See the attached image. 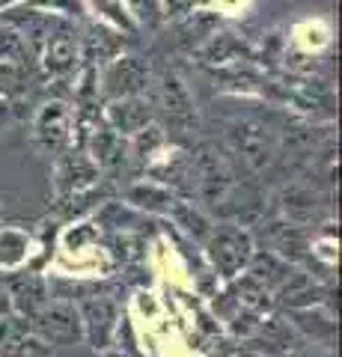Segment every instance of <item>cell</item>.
I'll return each mask as SVG.
<instances>
[{
    "instance_id": "ac0fdd59",
    "label": "cell",
    "mask_w": 342,
    "mask_h": 357,
    "mask_svg": "<svg viewBox=\"0 0 342 357\" xmlns=\"http://www.w3.org/2000/svg\"><path fill=\"white\" fill-rule=\"evenodd\" d=\"M238 54H247V48H244V45H241L235 36H229V33H220V36H215V39L203 48V57L212 60V63L233 60V57H238Z\"/></svg>"
},
{
    "instance_id": "1f68e13d",
    "label": "cell",
    "mask_w": 342,
    "mask_h": 357,
    "mask_svg": "<svg viewBox=\"0 0 342 357\" xmlns=\"http://www.w3.org/2000/svg\"><path fill=\"white\" fill-rule=\"evenodd\" d=\"M6 119H9V102H6L3 96H0V126H3Z\"/></svg>"
},
{
    "instance_id": "3957f363",
    "label": "cell",
    "mask_w": 342,
    "mask_h": 357,
    "mask_svg": "<svg viewBox=\"0 0 342 357\" xmlns=\"http://www.w3.org/2000/svg\"><path fill=\"white\" fill-rule=\"evenodd\" d=\"M226 140H229V146H233V152L238 155V158L256 173H262L265 167H271L274 152H277L271 131L265 128L259 119H238V122H233L229 131H226Z\"/></svg>"
},
{
    "instance_id": "5bb4252c",
    "label": "cell",
    "mask_w": 342,
    "mask_h": 357,
    "mask_svg": "<svg viewBox=\"0 0 342 357\" xmlns=\"http://www.w3.org/2000/svg\"><path fill=\"white\" fill-rule=\"evenodd\" d=\"M283 208L289 215V223H295V227H304V223H310L318 215V203L310 188H289L283 194Z\"/></svg>"
},
{
    "instance_id": "d6a6232c",
    "label": "cell",
    "mask_w": 342,
    "mask_h": 357,
    "mask_svg": "<svg viewBox=\"0 0 342 357\" xmlns=\"http://www.w3.org/2000/svg\"><path fill=\"white\" fill-rule=\"evenodd\" d=\"M238 357H256V354H250V351H244V354H238Z\"/></svg>"
},
{
    "instance_id": "484cf974",
    "label": "cell",
    "mask_w": 342,
    "mask_h": 357,
    "mask_svg": "<svg viewBox=\"0 0 342 357\" xmlns=\"http://www.w3.org/2000/svg\"><path fill=\"white\" fill-rule=\"evenodd\" d=\"M0 57L3 60H21L24 57L21 36H15V33H0Z\"/></svg>"
},
{
    "instance_id": "ba28073f",
    "label": "cell",
    "mask_w": 342,
    "mask_h": 357,
    "mask_svg": "<svg viewBox=\"0 0 342 357\" xmlns=\"http://www.w3.org/2000/svg\"><path fill=\"white\" fill-rule=\"evenodd\" d=\"M65 140H69V110L60 102H51L36 119V143L45 152H60Z\"/></svg>"
},
{
    "instance_id": "30bf717a",
    "label": "cell",
    "mask_w": 342,
    "mask_h": 357,
    "mask_svg": "<svg viewBox=\"0 0 342 357\" xmlns=\"http://www.w3.org/2000/svg\"><path fill=\"white\" fill-rule=\"evenodd\" d=\"M318 295H322V289L313 283V277H306L301 271H292L277 286V301L289 310H306L310 304H318Z\"/></svg>"
},
{
    "instance_id": "4316f807",
    "label": "cell",
    "mask_w": 342,
    "mask_h": 357,
    "mask_svg": "<svg viewBox=\"0 0 342 357\" xmlns=\"http://www.w3.org/2000/svg\"><path fill=\"white\" fill-rule=\"evenodd\" d=\"M158 146H161V131H158V128H146V131H140V140H137V152H140V155L155 152Z\"/></svg>"
},
{
    "instance_id": "603a6c76",
    "label": "cell",
    "mask_w": 342,
    "mask_h": 357,
    "mask_svg": "<svg viewBox=\"0 0 342 357\" xmlns=\"http://www.w3.org/2000/svg\"><path fill=\"white\" fill-rule=\"evenodd\" d=\"M90 45H93V51H98V57H114V54L119 51V39H114L110 33H104V30H98V27H93L90 30Z\"/></svg>"
},
{
    "instance_id": "f546056e",
    "label": "cell",
    "mask_w": 342,
    "mask_h": 357,
    "mask_svg": "<svg viewBox=\"0 0 342 357\" xmlns=\"http://www.w3.org/2000/svg\"><path fill=\"white\" fill-rule=\"evenodd\" d=\"M95 3H102L104 9H110V15H114L119 24H125L128 27V18H125V13H119V6H116V0H95Z\"/></svg>"
},
{
    "instance_id": "ffe728a7",
    "label": "cell",
    "mask_w": 342,
    "mask_h": 357,
    "mask_svg": "<svg viewBox=\"0 0 342 357\" xmlns=\"http://www.w3.org/2000/svg\"><path fill=\"white\" fill-rule=\"evenodd\" d=\"M93 152L102 164H119L123 161V149H119V134L116 131H95L93 137Z\"/></svg>"
},
{
    "instance_id": "9c48e42d",
    "label": "cell",
    "mask_w": 342,
    "mask_h": 357,
    "mask_svg": "<svg viewBox=\"0 0 342 357\" xmlns=\"http://www.w3.org/2000/svg\"><path fill=\"white\" fill-rule=\"evenodd\" d=\"M98 178V167L86 158V155H65L57 167V188L60 194H81L84 188H90Z\"/></svg>"
},
{
    "instance_id": "277c9868",
    "label": "cell",
    "mask_w": 342,
    "mask_h": 357,
    "mask_svg": "<svg viewBox=\"0 0 342 357\" xmlns=\"http://www.w3.org/2000/svg\"><path fill=\"white\" fill-rule=\"evenodd\" d=\"M84 340L90 342L93 351H104L114 345V333L119 325V307L107 295H90L78 304Z\"/></svg>"
},
{
    "instance_id": "f1b7e54d",
    "label": "cell",
    "mask_w": 342,
    "mask_h": 357,
    "mask_svg": "<svg viewBox=\"0 0 342 357\" xmlns=\"http://www.w3.org/2000/svg\"><path fill=\"white\" fill-rule=\"evenodd\" d=\"M3 316H13V298L6 292V283L0 280V319Z\"/></svg>"
},
{
    "instance_id": "7402d4cb",
    "label": "cell",
    "mask_w": 342,
    "mask_h": 357,
    "mask_svg": "<svg viewBox=\"0 0 342 357\" xmlns=\"http://www.w3.org/2000/svg\"><path fill=\"white\" fill-rule=\"evenodd\" d=\"M295 102L301 107H318L322 102H327V86L318 84V81H310V84H301L295 93Z\"/></svg>"
},
{
    "instance_id": "8992f818",
    "label": "cell",
    "mask_w": 342,
    "mask_h": 357,
    "mask_svg": "<svg viewBox=\"0 0 342 357\" xmlns=\"http://www.w3.org/2000/svg\"><path fill=\"white\" fill-rule=\"evenodd\" d=\"M3 283H6L9 298H13V310H18V316L33 319L48 304V286L39 274H13Z\"/></svg>"
},
{
    "instance_id": "6da1fadb",
    "label": "cell",
    "mask_w": 342,
    "mask_h": 357,
    "mask_svg": "<svg viewBox=\"0 0 342 357\" xmlns=\"http://www.w3.org/2000/svg\"><path fill=\"white\" fill-rule=\"evenodd\" d=\"M30 331L36 337L57 349H72V345L84 342V325H81V312L69 301H48L36 316L30 319Z\"/></svg>"
},
{
    "instance_id": "9a60e30c",
    "label": "cell",
    "mask_w": 342,
    "mask_h": 357,
    "mask_svg": "<svg viewBox=\"0 0 342 357\" xmlns=\"http://www.w3.org/2000/svg\"><path fill=\"white\" fill-rule=\"evenodd\" d=\"M45 66L51 72H65L75 66V39L69 30H60V33H54V36H48Z\"/></svg>"
},
{
    "instance_id": "d4e9b609",
    "label": "cell",
    "mask_w": 342,
    "mask_h": 357,
    "mask_svg": "<svg viewBox=\"0 0 342 357\" xmlns=\"http://www.w3.org/2000/svg\"><path fill=\"white\" fill-rule=\"evenodd\" d=\"M21 86V69L13 63H0V96L6 98V93H15Z\"/></svg>"
},
{
    "instance_id": "d6986e66",
    "label": "cell",
    "mask_w": 342,
    "mask_h": 357,
    "mask_svg": "<svg viewBox=\"0 0 342 357\" xmlns=\"http://www.w3.org/2000/svg\"><path fill=\"white\" fill-rule=\"evenodd\" d=\"M170 215L182 223V227L191 232V236L196 238H208V232H212V223H208V218L203 215V211H196L194 206H182V203H176Z\"/></svg>"
},
{
    "instance_id": "4fadbf2b",
    "label": "cell",
    "mask_w": 342,
    "mask_h": 357,
    "mask_svg": "<svg viewBox=\"0 0 342 357\" xmlns=\"http://www.w3.org/2000/svg\"><path fill=\"white\" fill-rule=\"evenodd\" d=\"M247 268H250V277L256 283H262L265 289L268 286H274L277 289L286 277L292 274V268H289V262H283L277 253H271V250H262V253H253L250 256V262H247Z\"/></svg>"
},
{
    "instance_id": "7a4b0ae2",
    "label": "cell",
    "mask_w": 342,
    "mask_h": 357,
    "mask_svg": "<svg viewBox=\"0 0 342 357\" xmlns=\"http://www.w3.org/2000/svg\"><path fill=\"white\" fill-rule=\"evenodd\" d=\"M205 248H208V259L215 262L217 274L233 280L241 271L247 268L250 256H253V241L244 229L238 227H217L208 232L205 238Z\"/></svg>"
},
{
    "instance_id": "7c38bea8",
    "label": "cell",
    "mask_w": 342,
    "mask_h": 357,
    "mask_svg": "<svg viewBox=\"0 0 342 357\" xmlns=\"http://www.w3.org/2000/svg\"><path fill=\"white\" fill-rule=\"evenodd\" d=\"M268 236L274 244L271 253H277L283 262H297L306 256V236H304L301 227H295V223H271Z\"/></svg>"
},
{
    "instance_id": "cb8c5ba5",
    "label": "cell",
    "mask_w": 342,
    "mask_h": 357,
    "mask_svg": "<svg viewBox=\"0 0 342 357\" xmlns=\"http://www.w3.org/2000/svg\"><path fill=\"white\" fill-rule=\"evenodd\" d=\"M13 357H54V349H51V345L42 342V340L36 337V333H30V337H27L24 342H21V349H18Z\"/></svg>"
},
{
    "instance_id": "e0dca14e",
    "label": "cell",
    "mask_w": 342,
    "mask_h": 357,
    "mask_svg": "<svg viewBox=\"0 0 342 357\" xmlns=\"http://www.w3.org/2000/svg\"><path fill=\"white\" fill-rule=\"evenodd\" d=\"M128 199H131V203H137V206H143V208H149V211H173V206H176V199L167 191L155 188V185H137V188H131Z\"/></svg>"
},
{
    "instance_id": "4dcf8cb0",
    "label": "cell",
    "mask_w": 342,
    "mask_h": 357,
    "mask_svg": "<svg viewBox=\"0 0 342 357\" xmlns=\"http://www.w3.org/2000/svg\"><path fill=\"white\" fill-rule=\"evenodd\" d=\"M93 236H95V232H93L90 227H81V229H78V236H75V232L69 236V244H72V248H78V244H81L84 238H93Z\"/></svg>"
},
{
    "instance_id": "52a82bcc",
    "label": "cell",
    "mask_w": 342,
    "mask_h": 357,
    "mask_svg": "<svg viewBox=\"0 0 342 357\" xmlns=\"http://www.w3.org/2000/svg\"><path fill=\"white\" fill-rule=\"evenodd\" d=\"M149 81V69L140 57H123L116 60L104 75V93L114 98H134V93H140Z\"/></svg>"
},
{
    "instance_id": "44dd1931",
    "label": "cell",
    "mask_w": 342,
    "mask_h": 357,
    "mask_svg": "<svg viewBox=\"0 0 342 357\" xmlns=\"http://www.w3.org/2000/svg\"><path fill=\"white\" fill-rule=\"evenodd\" d=\"M24 250H27V238L21 232H13V229L0 232V262L3 265H15L24 256Z\"/></svg>"
},
{
    "instance_id": "5b68a950",
    "label": "cell",
    "mask_w": 342,
    "mask_h": 357,
    "mask_svg": "<svg viewBox=\"0 0 342 357\" xmlns=\"http://www.w3.org/2000/svg\"><path fill=\"white\" fill-rule=\"evenodd\" d=\"M161 105H164V114H167L173 128L187 131L191 126H196L194 98L173 72H164V77H161Z\"/></svg>"
},
{
    "instance_id": "83f0119b",
    "label": "cell",
    "mask_w": 342,
    "mask_h": 357,
    "mask_svg": "<svg viewBox=\"0 0 342 357\" xmlns=\"http://www.w3.org/2000/svg\"><path fill=\"white\" fill-rule=\"evenodd\" d=\"M54 357H102V354L93 349H84V345H72V349H57Z\"/></svg>"
},
{
    "instance_id": "836d02e7",
    "label": "cell",
    "mask_w": 342,
    "mask_h": 357,
    "mask_svg": "<svg viewBox=\"0 0 342 357\" xmlns=\"http://www.w3.org/2000/svg\"><path fill=\"white\" fill-rule=\"evenodd\" d=\"M0 3H3V0H0Z\"/></svg>"
},
{
    "instance_id": "8fae6325",
    "label": "cell",
    "mask_w": 342,
    "mask_h": 357,
    "mask_svg": "<svg viewBox=\"0 0 342 357\" xmlns=\"http://www.w3.org/2000/svg\"><path fill=\"white\" fill-rule=\"evenodd\" d=\"M110 122H114L116 131L123 134H140L146 128V122L152 119V110L146 102H140V98H123V102H114L107 110Z\"/></svg>"
},
{
    "instance_id": "2e32d148",
    "label": "cell",
    "mask_w": 342,
    "mask_h": 357,
    "mask_svg": "<svg viewBox=\"0 0 342 357\" xmlns=\"http://www.w3.org/2000/svg\"><path fill=\"white\" fill-rule=\"evenodd\" d=\"M30 333V321L24 316H3L0 319V357H13Z\"/></svg>"
}]
</instances>
